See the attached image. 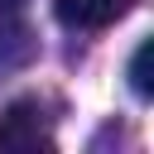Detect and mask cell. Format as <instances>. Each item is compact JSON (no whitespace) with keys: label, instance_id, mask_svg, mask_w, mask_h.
Returning a JSON list of instances; mask_svg holds the SVG:
<instances>
[{"label":"cell","instance_id":"obj_2","mask_svg":"<svg viewBox=\"0 0 154 154\" xmlns=\"http://www.w3.org/2000/svg\"><path fill=\"white\" fill-rule=\"evenodd\" d=\"M135 0H53V14L67 29H106L120 14H130Z\"/></svg>","mask_w":154,"mask_h":154},{"label":"cell","instance_id":"obj_4","mask_svg":"<svg viewBox=\"0 0 154 154\" xmlns=\"http://www.w3.org/2000/svg\"><path fill=\"white\" fill-rule=\"evenodd\" d=\"M149 63H154V43L144 38V43L130 53V87H135V96H154V72H149Z\"/></svg>","mask_w":154,"mask_h":154},{"label":"cell","instance_id":"obj_1","mask_svg":"<svg viewBox=\"0 0 154 154\" xmlns=\"http://www.w3.org/2000/svg\"><path fill=\"white\" fill-rule=\"evenodd\" d=\"M0 149H53V135L43 130L34 101H14L0 116Z\"/></svg>","mask_w":154,"mask_h":154},{"label":"cell","instance_id":"obj_5","mask_svg":"<svg viewBox=\"0 0 154 154\" xmlns=\"http://www.w3.org/2000/svg\"><path fill=\"white\" fill-rule=\"evenodd\" d=\"M29 0H0V14H14V10H24Z\"/></svg>","mask_w":154,"mask_h":154},{"label":"cell","instance_id":"obj_3","mask_svg":"<svg viewBox=\"0 0 154 154\" xmlns=\"http://www.w3.org/2000/svg\"><path fill=\"white\" fill-rule=\"evenodd\" d=\"M34 53H38V43H34V34L24 24H0V72L24 67Z\"/></svg>","mask_w":154,"mask_h":154}]
</instances>
